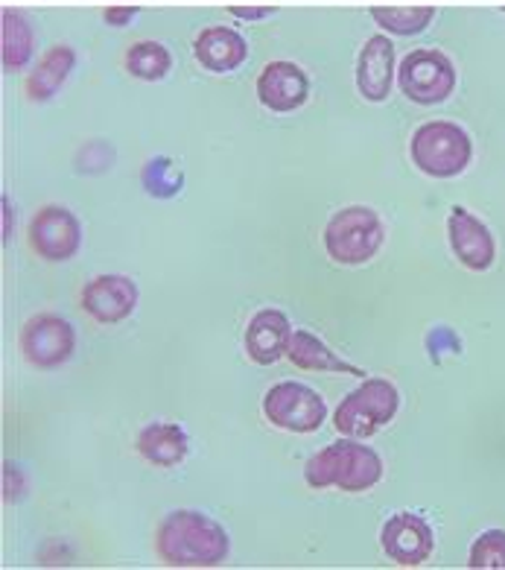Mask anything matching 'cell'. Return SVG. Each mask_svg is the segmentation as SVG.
Wrapping results in <instances>:
<instances>
[{"mask_svg":"<svg viewBox=\"0 0 505 570\" xmlns=\"http://www.w3.org/2000/svg\"><path fill=\"white\" fill-rule=\"evenodd\" d=\"M156 550L167 568H219L231 541L222 523L196 509H176L156 530Z\"/></svg>","mask_w":505,"mask_h":570,"instance_id":"obj_1","label":"cell"},{"mask_svg":"<svg viewBox=\"0 0 505 570\" xmlns=\"http://www.w3.org/2000/svg\"><path fill=\"white\" fill-rule=\"evenodd\" d=\"M380 453L357 439L345 436L343 442L321 448L304 465V480L310 489H343V492H368L383 480Z\"/></svg>","mask_w":505,"mask_h":570,"instance_id":"obj_2","label":"cell"},{"mask_svg":"<svg viewBox=\"0 0 505 570\" xmlns=\"http://www.w3.org/2000/svg\"><path fill=\"white\" fill-rule=\"evenodd\" d=\"M409 156H413V165L429 179H456L474 158V141L459 124L429 120L415 129Z\"/></svg>","mask_w":505,"mask_h":570,"instance_id":"obj_3","label":"cell"},{"mask_svg":"<svg viewBox=\"0 0 505 570\" xmlns=\"http://www.w3.org/2000/svg\"><path fill=\"white\" fill-rule=\"evenodd\" d=\"M386 226L368 205H348L325 226V249L330 261L343 266H363L383 249Z\"/></svg>","mask_w":505,"mask_h":570,"instance_id":"obj_4","label":"cell"},{"mask_svg":"<svg viewBox=\"0 0 505 570\" xmlns=\"http://www.w3.org/2000/svg\"><path fill=\"white\" fill-rule=\"evenodd\" d=\"M400 410V392L386 377H366L350 390L334 413L336 433L348 439H368L380 433Z\"/></svg>","mask_w":505,"mask_h":570,"instance_id":"obj_5","label":"cell"},{"mask_svg":"<svg viewBox=\"0 0 505 570\" xmlns=\"http://www.w3.org/2000/svg\"><path fill=\"white\" fill-rule=\"evenodd\" d=\"M456 65L442 50L420 48L406 53L397 65V88L418 106H438L456 91Z\"/></svg>","mask_w":505,"mask_h":570,"instance_id":"obj_6","label":"cell"},{"mask_svg":"<svg viewBox=\"0 0 505 570\" xmlns=\"http://www.w3.org/2000/svg\"><path fill=\"white\" fill-rule=\"evenodd\" d=\"M266 422L287 433H316L327 419V404L319 392L298 381H280L264 395Z\"/></svg>","mask_w":505,"mask_h":570,"instance_id":"obj_7","label":"cell"},{"mask_svg":"<svg viewBox=\"0 0 505 570\" xmlns=\"http://www.w3.org/2000/svg\"><path fill=\"white\" fill-rule=\"evenodd\" d=\"M27 240L41 261L62 264V261L77 258V252L82 249V223L65 205H44L30 219Z\"/></svg>","mask_w":505,"mask_h":570,"instance_id":"obj_8","label":"cell"},{"mask_svg":"<svg viewBox=\"0 0 505 570\" xmlns=\"http://www.w3.org/2000/svg\"><path fill=\"white\" fill-rule=\"evenodd\" d=\"M21 354L36 368L65 366L77 352V331L62 316L39 313L21 328Z\"/></svg>","mask_w":505,"mask_h":570,"instance_id":"obj_9","label":"cell"},{"mask_svg":"<svg viewBox=\"0 0 505 570\" xmlns=\"http://www.w3.org/2000/svg\"><path fill=\"white\" fill-rule=\"evenodd\" d=\"M380 547L400 568H418L436 550V532L415 512H397L383 523Z\"/></svg>","mask_w":505,"mask_h":570,"instance_id":"obj_10","label":"cell"},{"mask_svg":"<svg viewBox=\"0 0 505 570\" xmlns=\"http://www.w3.org/2000/svg\"><path fill=\"white\" fill-rule=\"evenodd\" d=\"M447 240L456 261L471 273H485L497 261V243L491 228L467 212L465 205H456L447 217Z\"/></svg>","mask_w":505,"mask_h":570,"instance_id":"obj_11","label":"cell"},{"mask_svg":"<svg viewBox=\"0 0 505 570\" xmlns=\"http://www.w3.org/2000/svg\"><path fill=\"white\" fill-rule=\"evenodd\" d=\"M138 298V284L129 275H97L82 289V311L100 325H117L132 316Z\"/></svg>","mask_w":505,"mask_h":570,"instance_id":"obj_12","label":"cell"},{"mask_svg":"<svg viewBox=\"0 0 505 570\" xmlns=\"http://www.w3.org/2000/svg\"><path fill=\"white\" fill-rule=\"evenodd\" d=\"M397 82L395 45L389 36H372L357 56V91L368 102H386Z\"/></svg>","mask_w":505,"mask_h":570,"instance_id":"obj_13","label":"cell"},{"mask_svg":"<svg viewBox=\"0 0 505 570\" xmlns=\"http://www.w3.org/2000/svg\"><path fill=\"white\" fill-rule=\"evenodd\" d=\"M310 97V79L296 62L278 59L257 77V100L269 111H296Z\"/></svg>","mask_w":505,"mask_h":570,"instance_id":"obj_14","label":"cell"},{"mask_svg":"<svg viewBox=\"0 0 505 570\" xmlns=\"http://www.w3.org/2000/svg\"><path fill=\"white\" fill-rule=\"evenodd\" d=\"M289 340H293V325H289L287 313L275 311V307H264L246 325V354L257 366H275L280 357H287Z\"/></svg>","mask_w":505,"mask_h":570,"instance_id":"obj_15","label":"cell"},{"mask_svg":"<svg viewBox=\"0 0 505 570\" xmlns=\"http://www.w3.org/2000/svg\"><path fill=\"white\" fill-rule=\"evenodd\" d=\"M194 56L210 73H231L249 59V41L231 27H208L196 36Z\"/></svg>","mask_w":505,"mask_h":570,"instance_id":"obj_16","label":"cell"},{"mask_svg":"<svg viewBox=\"0 0 505 570\" xmlns=\"http://www.w3.org/2000/svg\"><path fill=\"white\" fill-rule=\"evenodd\" d=\"M73 68H77V50L70 48V45H56V48L47 50L39 62H36L30 77H27V86H23L27 100H53V97L59 95V88H62L65 82H68L70 73H73Z\"/></svg>","mask_w":505,"mask_h":570,"instance_id":"obj_17","label":"cell"},{"mask_svg":"<svg viewBox=\"0 0 505 570\" xmlns=\"http://www.w3.org/2000/svg\"><path fill=\"white\" fill-rule=\"evenodd\" d=\"M287 357L293 360V366L304 368V372H327V375H354V377L366 375L359 366H354V363L343 360L336 352H330L325 340H319V336L307 328L293 331Z\"/></svg>","mask_w":505,"mask_h":570,"instance_id":"obj_18","label":"cell"},{"mask_svg":"<svg viewBox=\"0 0 505 570\" xmlns=\"http://www.w3.org/2000/svg\"><path fill=\"white\" fill-rule=\"evenodd\" d=\"M138 453L158 469H176L190 451V439L176 422H152L138 433Z\"/></svg>","mask_w":505,"mask_h":570,"instance_id":"obj_19","label":"cell"},{"mask_svg":"<svg viewBox=\"0 0 505 570\" xmlns=\"http://www.w3.org/2000/svg\"><path fill=\"white\" fill-rule=\"evenodd\" d=\"M36 50V32H32L30 18L18 9H3L0 12V62L3 71H23Z\"/></svg>","mask_w":505,"mask_h":570,"instance_id":"obj_20","label":"cell"},{"mask_svg":"<svg viewBox=\"0 0 505 570\" xmlns=\"http://www.w3.org/2000/svg\"><path fill=\"white\" fill-rule=\"evenodd\" d=\"M126 71L143 82H161L172 71V56L161 41H138L126 53Z\"/></svg>","mask_w":505,"mask_h":570,"instance_id":"obj_21","label":"cell"},{"mask_svg":"<svg viewBox=\"0 0 505 570\" xmlns=\"http://www.w3.org/2000/svg\"><path fill=\"white\" fill-rule=\"evenodd\" d=\"M372 18L392 36H420L433 24L436 9L433 7H374Z\"/></svg>","mask_w":505,"mask_h":570,"instance_id":"obj_22","label":"cell"},{"mask_svg":"<svg viewBox=\"0 0 505 570\" xmlns=\"http://www.w3.org/2000/svg\"><path fill=\"white\" fill-rule=\"evenodd\" d=\"M467 568L474 570H505V530L479 532L467 553Z\"/></svg>","mask_w":505,"mask_h":570,"instance_id":"obj_23","label":"cell"},{"mask_svg":"<svg viewBox=\"0 0 505 570\" xmlns=\"http://www.w3.org/2000/svg\"><path fill=\"white\" fill-rule=\"evenodd\" d=\"M143 185L152 196H176L181 190V176L176 173V165L167 161V158H152L147 167H143Z\"/></svg>","mask_w":505,"mask_h":570,"instance_id":"obj_24","label":"cell"},{"mask_svg":"<svg viewBox=\"0 0 505 570\" xmlns=\"http://www.w3.org/2000/svg\"><path fill=\"white\" fill-rule=\"evenodd\" d=\"M138 16V7H109L102 9V18H106V24L111 27H126L132 18Z\"/></svg>","mask_w":505,"mask_h":570,"instance_id":"obj_25","label":"cell"},{"mask_svg":"<svg viewBox=\"0 0 505 570\" xmlns=\"http://www.w3.org/2000/svg\"><path fill=\"white\" fill-rule=\"evenodd\" d=\"M234 18H246V21H260V18H266L273 9L269 7H231L228 9Z\"/></svg>","mask_w":505,"mask_h":570,"instance_id":"obj_26","label":"cell"},{"mask_svg":"<svg viewBox=\"0 0 505 570\" xmlns=\"http://www.w3.org/2000/svg\"><path fill=\"white\" fill-rule=\"evenodd\" d=\"M0 203H3V243H7L9 240V219H12V212H9V199H7V196H3Z\"/></svg>","mask_w":505,"mask_h":570,"instance_id":"obj_27","label":"cell"}]
</instances>
